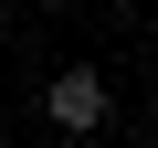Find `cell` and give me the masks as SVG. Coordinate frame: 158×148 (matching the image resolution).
<instances>
[{
    "label": "cell",
    "instance_id": "1",
    "mask_svg": "<svg viewBox=\"0 0 158 148\" xmlns=\"http://www.w3.org/2000/svg\"><path fill=\"white\" fill-rule=\"evenodd\" d=\"M106 116H116V95H106L95 63H63L42 85V127H63V137H106Z\"/></svg>",
    "mask_w": 158,
    "mask_h": 148
}]
</instances>
